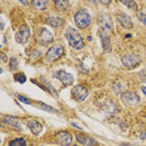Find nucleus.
I'll return each instance as SVG.
<instances>
[{
	"label": "nucleus",
	"mask_w": 146,
	"mask_h": 146,
	"mask_svg": "<svg viewBox=\"0 0 146 146\" xmlns=\"http://www.w3.org/2000/svg\"><path fill=\"white\" fill-rule=\"evenodd\" d=\"M65 38H66V40H68L69 45H70L72 49H75V50H81V49L84 48L85 42L76 29L69 26L65 30Z\"/></svg>",
	"instance_id": "nucleus-1"
},
{
	"label": "nucleus",
	"mask_w": 146,
	"mask_h": 146,
	"mask_svg": "<svg viewBox=\"0 0 146 146\" xmlns=\"http://www.w3.org/2000/svg\"><path fill=\"white\" fill-rule=\"evenodd\" d=\"M74 21L79 29H86L91 24V15L85 9H80V10H78L75 13Z\"/></svg>",
	"instance_id": "nucleus-2"
},
{
	"label": "nucleus",
	"mask_w": 146,
	"mask_h": 146,
	"mask_svg": "<svg viewBox=\"0 0 146 146\" xmlns=\"http://www.w3.org/2000/svg\"><path fill=\"white\" fill-rule=\"evenodd\" d=\"M64 54V46L61 44H59V42H56L51 46V48H49V50L46 51L45 54V61L46 62H54L56 60H59V59Z\"/></svg>",
	"instance_id": "nucleus-3"
},
{
	"label": "nucleus",
	"mask_w": 146,
	"mask_h": 146,
	"mask_svg": "<svg viewBox=\"0 0 146 146\" xmlns=\"http://www.w3.org/2000/svg\"><path fill=\"white\" fill-rule=\"evenodd\" d=\"M98 23H99V25H100L101 31L108 33L109 35L111 34L112 24H111V20H110V16L106 14V13H100V14L98 15Z\"/></svg>",
	"instance_id": "nucleus-4"
},
{
	"label": "nucleus",
	"mask_w": 146,
	"mask_h": 146,
	"mask_svg": "<svg viewBox=\"0 0 146 146\" xmlns=\"http://www.w3.org/2000/svg\"><path fill=\"white\" fill-rule=\"evenodd\" d=\"M88 95H89V89L84 85H78L71 90L72 99H74L75 101H79V102L84 101L85 99L88 98Z\"/></svg>",
	"instance_id": "nucleus-5"
},
{
	"label": "nucleus",
	"mask_w": 146,
	"mask_h": 146,
	"mask_svg": "<svg viewBox=\"0 0 146 146\" xmlns=\"http://www.w3.org/2000/svg\"><path fill=\"white\" fill-rule=\"evenodd\" d=\"M72 140H74V139H72V135L68 131H59V132H56L55 136H54V141L61 146L71 145Z\"/></svg>",
	"instance_id": "nucleus-6"
},
{
	"label": "nucleus",
	"mask_w": 146,
	"mask_h": 146,
	"mask_svg": "<svg viewBox=\"0 0 146 146\" xmlns=\"http://www.w3.org/2000/svg\"><path fill=\"white\" fill-rule=\"evenodd\" d=\"M30 38V29L28 25H21L15 34V40L19 44H26Z\"/></svg>",
	"instance_id": "nucleus-7"
},
{
	"label": "nucleus",
	"mask_w": 146,
	"mask_h": 146,
	"mask_svg": "<svg viewBox=\"0 0 146 146\" xmlns=\"http://www.w3.org/2000/svg\"><path fill=\"white\" fill-rule=\"evenodd\" d=\"M121 62L125 68L127 69H135L136 66L140 64V59L135 54H126L121 58Z\"/></svg>",
	"instance_id": "nucleus-8"
},
{
	"label": "nucleus",
	"mask_w": 146,
	"mask_h": 146,
	"mask_svg": "<svg viewBox=\"0 0 146 146\" xmlns=\"http://www.w3.org/2000/svg\"><path fill=\"white\" fill-rule=\"evenodd\" d=\"M36 39H38V41L40 42V44L48 45V44H50V42L54 41V35H52L46 28H41L40 30H39L38 35H36Z\"/></svg>",
	"instance_id": "nucleus-9"
},
{
	"label": "nucleus",
	"mask_w": 146,
	"mask_h": 146,
	"mask_svg": "<svg viewBox=\"0 0 146 146\" xmlns=\"http://www.w3.org/2000/svg\"><path fill=\"white\" fill-rule=\"evenodd\" d=\"M121 100H122V102H124L125 105L134 108V106H136L139 102H140V98H139L135 92L126 91V92H124V94L121 95Z\"/></svg>",
	"instance_id": "nucleus-10"
},
{
	"label": "nucleus",
	"mask_w": 146,
	"mask_h": 146,
	"mask_svg": "<svg viewBox=\"0 0 146 146\" xmlns=\"http://www.w3.org/2000/svg\"><path fill=\"white\" fill-rule=\"evenodd\" d=\"M1 124L5 126H9V127H11V129H15V130H21V122L19 121L18 117H14V116L3 115Z\"/></svg>",
	"instance_id": "nucleus-11"
},
{
	"label": "nucleus",
	"mask_w": 146,
	"mask_h": 146,
	"mask_svg": "<svg viewBox=\"0 0 146 146\" xmlns=\"http://www.w3.org/2000/svg\"><path fill=\"white\" fill-rule=\"evenodd\" d=\"M55 75H56V78L59 79V81L64 86H70V85H72V82H74V76L71 74H69V72H66L65 70L56 71Z\"/></svg>",
	"instance_id": "nucleus-12"
},
{
	"label": "nucleus",
	"mask_w": 146,
	"mask_h": 146,
	"mask_svg": "<svg viewBox=\"0 0 146 146\" xmlns=\"http://www.w3.org/2000/svg\"><path fill=\"white\" fill-rule=\"evenodd\" d=\"M75 137H76V140H78V142H80V144L84 146H99L98 142L92 137H90V136H86L82 134H76Z\"/></svg>",
	"instance_id": "nucleus-13"
},
{
	"label": "nucleus",
	"mask_w": 146,
	"mask_h": 146,
	"mask_svg": "<svg viewBox=\"0 0 146 146\" xmlns=\"http://www.w3.org/2000/svg\"><path fill=\"white\" fill-rule=\"evenodd\" d=\"M116 19L117 21L122 25L124 29H132V21H131V18L129 15L124 14V13H120V14H116Z\"/></svg>",
	"instance_id": "nucleus-14"
},
{
	"label": "nucleus",
	"mask_w": 146,
	"mask_h": 146,
	"mask_svg": "<svg viewBox=\"0 0 146 146\" xmlns=\"http://www.w3.org/2000/svg\"><path fill=\"white\" fill-rule=\"evenodd\" d=\"M28 126H29L30 131L34 135H39L42 131V125L39 121L34 120V119H30V120H28Z\"/></svg>",
	"instance_id": "nucleus-15"
},
{
	"label": "nucleus",
	"mask_w": 146,
	"mask_h": 146,
	"mask_svg": "<svg viewBox=\"0 0 146 146\" xmlns=\"http://www.w3.org/2000/svg\"><path fill=\"white\" fill-rule=\"evenodd\" d=\"M99 35L101 38V42H102V46H104V51L108 52L110 51V35L105 31H101L99 30Z\"/></svg>",
	"instance_id": "nucleus-16"
},
{
	"label": "nucleus",
	"mask_w": 146,
	"mask_h": 146,
	"mask_svg": "<svg viewBox=\"0 0 146 146\" xmlns=\"http://www.w3.org/2000/svg\"><path fill=\"white\" fill-rule=\"evenodd\" d=\"M45 21L48 23L50 26H52V28H59V26L62 25V19L56 18V16H48Z\"/></svg>",
	"instance_id": "nucleus-17"
},
{
	"label": "nucleus",
	"mask_w": 146,
	"mask_h": 146,
	"mask_svg": "<svg viewBox=\"0 0 146 146\" xmlns=\"http://www.w3.org/2000/svg\"><path fill=\"white\" fill-rule=\"evenodd\" d=\"M40 81H41V88L44 89V90H46V91H49V92H51V94H54V95H56L58 94V91H56V89L52 86L50 82H49L48 80H46L45 78H40Z\"/></svg>",
	"instance_id": "nucleus-18"
},
{
	"label": "nucleus",
	"mask_w": 146,
	"mask_h": 146,
	"mask_svg": "<svg viewBox=\"0 0 146 146\" xmlns=\"http://www.w3.org/2000/svg\"><path fill=\"white\" fill-rule=\"evenodd\" d=\"M36 106H38L39 109H41V110H44V111H49V112H52V114H59V110L54 109L52 106H49V105L44 104V102H36Z\"/></svg>",
	"instance_id": "nucleus-19"
},
{
	"label": "nucleus",
	"mask_w": 146,
	"mask_h": 146,
	"mask_svg": "<svg viewBox=\"0 0 146 146\" xmlns=\"http://www.w3.org/2000/svg\"><path fill=\"white\" fill-rule=\"evenodd\" d=\"M54 5L58 10H66V9L70 6V3L69 1H64V0H55Z\"/></svg>",
	"instance_id": "nucleus-20"
},
{
	"label": "nucleus",
	"mask_w": 146,
	"mask_h": 146,
	"mask_svg": "<svg viewBox=\"0 0 146 146\" xmlns=\"http://www.w3.org/2000/svg\"><path fill=\"white\" fill-rule=\"evenodd\" d=\"M9 146H26V140L24 137H16L9 142Z\"/></svg>",
	"instance_id": "nucleus-21"
},
{
	"label": "nucleus",
	"mask_w": 146,
	"mask_h": 146,
	"mask_svg": "<svg viewBox=\"0 0 146 146\" xmlns=\"http://www.w3.org/2000/svg\"><path fill=\"white\" fill-rule=\"evenodd\" d=\"M31 4L34 5L35 9H40V10H44V9H46V6H48L49 1H38V0H35V1H31Z\"/></svg>",
	"instance_id": "nucleus-22"
},
{
	"label": "nucleus",
	"mask_w": 146,
	"mask_h": 146,
	"mask_svg": "<svg viewBox=\"0 0 146 146\" xmlns=\"http://www.w3.org/2000/svg\"><path fill=\"white\" fill-rule=\"evenodd\" d=\"M112 89H114V91L116 92V94H124V92H122V90H124V86H122V84L121 82H117L116 81L115 84H114V86H112Z\"/></svg>",
	"instance_id": "nucleus-23"
},
{
	"label": "nucleus",
	"mask_w": 146,
	"mask_h": 146,
	"mask_svg": "<svg viewBox=\"0 0 146 146\" xmlns=\"http://www.w3.org/2000/svg\"><path fill=\"white\" fill-rule=\"evenodd\" d=\"M14 79H15L16 82H20V84H24L26 81V76H25V74H23V72H20V74H15Z\"/></svg>",
	"instance_id": "nucleus-24"
},
{
	"label": "nucleus",
	"mask_w": 146,
	"mask_h": 146,
	"mask_svg": "<svg viewBox=\"0 0 146 146\" xmlns=\"http://www.w3.org/2000/svg\"><path fill=\"white\" fill-rule=\"evenodd\" d=\"M9 64H10V69L13 71H16L19 69V66H18V60H16L15 58H11L10 59V61H9Z\"/></svg>",
	"instance_id": "nucleus-25"
},
{
	"label": "nucleus",
	"mask_w": 146,
	"mask_h": 146,
	"mask_svg": "<svg viewBox=\"0 0 146 146\" xmlns=\"http://www.w3.org/2000/svg\"><path fill=\"white\" fill-rule=\"evenodd\" d=\"M122 4H124L125 6H127V8H131L132 10H136L137 9V4H136V1H121Z\"/></svg>",
	"instance_id": "nucleus-26"
},
{
	"label": "nucleus",
	"mask_w": 146,
	"mask_h": 146,
	"mask_svg": "<svg viewBox=\"0 0 146 146\" xmlns=\"http://www.w3.org/2000/svg\"><path fill=\"white\" fill-rule=\"evenodd\" d=\"M16 99H18V100H19V101L24 102V104H31L30 99L25 98V96H23V95H20V94H18V95H16Z\"/></svg>",
	"instance_id": "nucleus-27"
},
{
	"label": "nucleus",
	"mask_w": 146,
	"mask_h": 146,
	"mask_svg": "<svg viewBox=\"0 0 146 146\" xmlns=\"http://www.w3.org/2000/svg\"><path fill=\"white\" fill-rule=\"evenodd\" d=\"M137 19H139V21L142 23V24L146 26V14L145 13H137Z\"/></svg>",
	"instance_id": "nucleus-28"
},
{
	"label": "nucleus",
	"mask_w": 146,
	"mask_h": 146,
	"mask_svg": "<svg viewBox=\"0 0 146 146\" xmlns=\"http://www.w3.org/2000/svg\"><path fill=\"white\" fill-rule=\"evenodd\" d=\"M139 79H140L141 81H144V82L146 81V69L139 72Z\"/></svg>",
	"instance_id": "nucleus-29"
},
{
	"label": "nucleus",
	"mask_w": 146,
	"mask_h": 146,
	"mask_svg": "<svg viewBox=\"0 0 146 146\" xmlns=\"http://www.w3.org/2000/svg\"><path fill=\"white\" fill-rule=\"evenodd\" d=\"M1 60L3 61H8V58H6V55L4 54V52H1Z\"/></svg>",
	"instance_id": "nucleus-30"
},
{
	"label": "nucleus",
	"mask_w": 146,
	"mask_h": 146,
	"mask_svg": "<svg viewBox=\"0 0 146 146\" xmlns=\"http://www.w3.org/2000/svg\"><path fill=\"white\" fill-rule=\"evenodd\" d=\"M140 137L142 139V140H146V131H145V132H142V134L140 135Z\"/></svg>",
	"instance_id": "nucleus-31"
},
{
	"label": "nucleus",
	"mask_w": 146,
	"mask_h": 146,
	"mask_svg": "<svg viewBox=\"0 0 146 146\" xmlns=\"http://www.w3.org/2000/svg\"><path fill=\"white\" fill-rule=\"evenodd\" d=\"M71 125H72V126H74V127H76V129H79V130H80V129H81V127H80V126H79L78 124H75V122H71Z\"/></svg>",
	"instance_id": "nucleus-32"
},
{
	"label": "nucleus",
	"mask_w": 146,
	"mask_h": 146,
	"mask_svg": "<svg viewBox=\"0 0 146 146\" xmlns=\"http://www.w3.org/2000/svg\"><path fill=\"white\" fill-rule=\"evenodd\" d=\"M20 3H21L23 5H30V4H31L30 1H20Z\"/></svg>",
	"instance_id": "nucleus-33"
},
{
	"label": "nucleus",
	"mask_w": 146,
	"mask_h": 146,
	"mask_svg": "<svg viewBox=\"0 0 146 146\" xmlns=\"http://www.w3.org/2000/svg\"><path fill=\"white\" fill-rule=\"evenodd\" d=\"M141 90H142V92H144V94L146 95V88H145V86H142V88H141Z\"/></svg>",
	"instance_id": "nucleus-34"
},
{
	"label": "nucleus",
	"mask_w": 146,
	"mask_h": 146,
	"mask_svg": "<svg viewBox=\"0 0 146 146\" xmlns=\"http://www.w3.org/2000/svg\"><path fill=\"white\" fill-rule=\"evenodd\" d=\"M101 4H105V5H108V4H110V1H100Z\"/></svg>",
	"instance_id": "nucleus-35"
},
{
	"label": "nucleus",
	"mask_w": 146,
	"mask_h": 146,
	"mask_svg": "<svg viewBox=\"0 0 146 146\" xmlns=\"http://www.w3.org/2000/svg\"><path fill=\"white\" fill-rule=\"evenodd\" d=\"M74 146H81V145H74Z\"/></svg>",
	"instance_id": "nucleus-36"
}]
</instances>
